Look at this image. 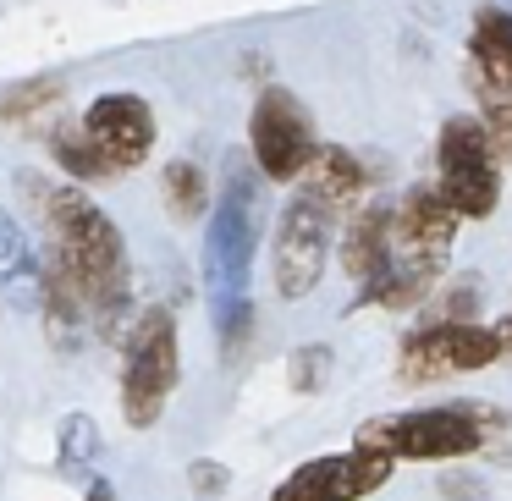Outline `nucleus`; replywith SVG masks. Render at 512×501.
<instances>
[{
    "mask_svg": "<svg viewBox=\"0 0 512 501\" xmlns=\"http://www.w3.org/2000/svg\"><path fill=\"white\" fill-rule=\"evenodd\" d=\"M45 221H50V248L67 259V270L78 276L83 298H89V314L100 331H111L127 309V243L116 232V221L78 188L45 193Z\"/></svg>",
    "mask_w": 512,
    "mask_h": 501,
    "instance_id": "1",
    "label": "nucleus"
},
{
    "mask_svg": "<svg viewBox=\"0 0 512 501\" xmlns=\"http://www.w3.org/2000/svg\"><path fill=\"white\" fill-rule=\"evenodd\" d=\"M254 171H248L243 155H232L221 199H215L210 226H204V287H210L215 309L232 298H248V265H254L259 215H265V188H259Z\"/></svg>",
    "mask_w": 512,
    "mask_h": 501,
    "instance_id": "2",
    "label": "nucleus"
},
{
    "mask_svg": "<svg viewBox=\"0 0 512 501\" xmlns=\"http://www.w3.org/2000/svg\"><path fill=\"white\" fill-rule=\"evenodd\" d=\"M496 413L479 402H446V408H408V413H380V419L358 424L353 441L375 446L386 457H413V463H446V457H468L485 446V430Z\"/></svg>",
    "mask_w": 512,
    "mask_h": 501,
    "instance_id": "3",
    "label": "nucleus"
},
{
    "mask_svg": "<svg viewBox=\"0 0 512 501\" xmlns=\"http://www.w3.org/2000/svg\"><path fill=\"white\" fill-rule=\"evenodd\" d=\"M177 375H182V342H177V314L171 309H144L138 325L127 331L122 342V419L133 430H149L160 424L171 391H177Z\"/></svg>",
    "mask_w": 512,
    "mask_h": 501,
    "instance_id": "4",
    "label": "nucleus"
},
{
    "mask_svg": "<svg viewBox=\"0 0 512 501\" xmlns=\"http://www.w3.org/2000/svg\"><path fill=\"white\" fill-rule=\"evenodd\" d=\"M435 166L441 182L435 188L452 199V210L463 221H490L501 204V155L490 144V127L479 116H452L441 127V144H435Z\"/></svg>",
    "mask_w": 512,
    "mask_h": 501,
    "instance_id": "5",
    "label": "nucleus"
},
{
    "mask_svg": "<svg viewBox=\"0 0 512 501\" xmlns=\"http://www.w3.org/2000/svg\"><path fill=\"white\" fill-rule=\"evenodd\" d=\"M501 358V336L474 320H430L402 342L397 375L402 380H446V375H474Z\"/></svg>",
    "mask_w": 512,
    "mask_h": 501,
    "instance_id": "6",
    "label": "nucleus"
},
{
    "mask_svg": "<svg viewBox=\"0 0 512 501\" xmlns=\"http://www.w3.org/2000/svg\"><path fill=\"white\" fill-rule=\"evenodd\" d=\"M248 149H254L259 177L270 182H298L303 166L314 160V122L303 111V100H292L287 89H265L248 116Z\"/></svg>",
    "mask_w": 512,
    "mask_h": 501,
    "instance_id": "7",
    "label": "nucleus"
},
{
    "mask_svg": "<svg viewBox=\"0 0 512 501\" xmlns=\"http://www.w3.org/2000/svg\"><path fill=\"white\" fill-rule=\"evenodd\" d=\"M325 254H331V210L314 193H292V204L276 221V292L287 303L309 298L325 276Z\"/></svg>",
    "mask_w": 512,
    "mask_h": 501,
    "instance_id": "8",
    "label": "nucleus"
},
{
    "mask_svg": "<svg viewBox=\"0 0 512 501\" xmlns=\"http://www.w3.org/2000/svg\"><path fill=\"white\" fill-rule=\"evenodd\" d=\"M391 463H397V457L353 441L347 452H331V457H314V463L292 468V474L270 490V501H364L391 479Z\"/></svg>",
    "mask_w": 512,
    "mask_h": 501,
    "instance_id": "9",
    "label": "nucleus"
},
{
    "mask_svg": "<svg viewBox=\"0 0 512 501\" xmlns=\"http://www.w3.org/2000/svg\"><path fill=\"white\" fill-rule=\"evenodd\" d=\"M83 133L94 138V149H100L116 166V177H122V171L144 166L149 149H155V111H149V100H138V94H100V100L83 111Z\"/></svg>",
    "mask_w": 512,
    "mask_h": 501,
    "instance_id": "10",
    "label": "nucleus"
},
{
    "mask_svg": "<svg viewBox=\"0 0 512 501\" xmlns=\"http://www.w3.org/2000/svg\"><path fill=\"white\" fill-rule=\"evenodd\" d=\"M457 226H463V215L452 210V199L441 188H408V199L397 204V254L446 265Z\"/></svg>",
    "mask_w": 512,
    "mask_h": 501,
    "instance_id": "11",
    "label": "nucleus"
},
{
    "mask_svg": "<svg viewBox=\"0 0 512 501\" xmlns=\"http://www.w3.org/2000/svg\"><path fill=\"white\" fill-rule=\"evenodd\" d=\"M397 254V210H380V204H358L347 215V232H342V270L364 287L369 276L391 265Z\"/></svg>",
    "mask_w": 512,
    "mask_h": 501,
    "instance_id": "12",
    "label": "nucleus"
},
{
    "mask_svg": "<svg viewBox=\"0 0 512 501\" xmlns=\"http://www.w3.org/2000/svg\"><path fill=\"white\" fill-rule=\"evenodd\" d=\"M298 188H303V193H314V199H320L331 215H342V210H353V204L364 199L369 171L358 166V155H353V149L320 144V149H314V160L303 166Z\"/></svg>",
    "mask_w": 512,
    "mask_h": 501,
    "instance_id": "13",
    "label": "nucleus"
},
{
    "mask_svg": "<svg viewBox=\"0 0 512 501\" xmlns=\"http://www.w3.org/2000/svg\"><path fill=\"white\" fill-rule=\"evenodd\" d=\"M39 276H45V259H34L28 248V232L0 210V287L17 292V298H39Z\"/></svg>",
    "mask_w": 512,
    "mask_h": 501,
    "instance_id": "14",
    "label": "nucleus"
},
{
    "mask_svg": "<svg viewBox=\"0 0 512 501\" xmlns=\"http://www.w3.org/2000/svg\"><path fill=\"white\" fill-rule=\"evenodd\" d=\"M468 61H479V67L512 78V6L490 0V6L474 12V56Z\"/></svg>",
    "mask_w": 512,
    "mask_h": 501,
    "instance_id": "15",
    "label": "nucleus"
},
{
    "mask_svg": "<svg viewBox=\"0 0 512 501\" xmlns=\"http://www.w3.org/2000/svg\"><path fill=\"white\" fill-rule=\"evenodd\" d=\"M50 155H56V166L67 171L72 182H105V177H116V166L111 160L100 155V149H94V138L83 133H56L50 138Z\"/></svg>",
    "mask_w": 512,
    "mask_h": 501,
    "instance_id": "16",
    "label": "nucleus"
},
{
    "mask_svg": "<svg viewBox=\"0 0 512 501\" xmlns=\"http://www.w3.org/2000/svg\"><path fill=\"white\" fill-rule=\"evenodd\" d=\"M160 188H166V204L177 221H199L204 210H210V188H204V171L193 166V160H171L166 171H160Z\"/></svg>",
    "mask_w": 512,
    "mask_h": 501,
    "instance_id": "17",
    "label": "nucleus"
},
{
    "mask_svg": "<svg viewBox=\"0 0 512 501\" xmlns=\"http://www.w3.org/2000/svg\"><path fill=\"white\" fill-rule=\"evenodd\" d=\"M325 380H331V347H325V342H303V347H292L287 386L298 391V397H314V391H325Z\"/></svg>",
    "mask_w": 512,
    "mask_h": 501,
    "instance_id": "18",
    "label": "nucleus"
},
{
    "mask_svg": "<svg viewBox=\"0 0 512 501\" xmlns=\"http://www.w3.org/2000/svg\"><path fill=\"white\" fill-rule=\"evenodd\" d=\"M94 452H100V424H94L89 413H67V419H61V463L83 468Z\"/></svg>",
    "mask_w": 512,
    "mask_h": 501,
    "instance_id": "19",
    "label": "nucleus"
},
{
    "mask_svg": "<svg viewBox=\"0 0 512 501\" xmlns=\"http://www.w3.org/2000/svg\"><path fill=\"white\" fill-rule=\"evenodd\" d=\"M215 331H221V353L237 358L248 347V336H254V303L248 298H232L215 309Z\"/></svg>",
    "mask_w": 512,
    "mask_h": 501,
    "instance_id": "20",
    "label": "nucleus"
},
{
    "mask_svg": "<svg viewBox=\"0 0 512 501\" xmlns=\"http://www.w3.org/2000/svg\"><path fill=\"white\" fill-rule=\"evenodd\" d=\"M56 100H61V83L39 78V83H23V89L0 94V116H6V122H23V116H39L45 105H56Z\"/></svg>",
    "mask_w": 512,
    "mask_h": 501,
    "instance_id": "21",
    "label": "nucleus"
},
{
    "mask_svg": "<svg viewBox=\"0 0 512 501\" xmlns=\"http://www.w3.org/2000/svg\"><path fill=\"white\" fill-rule=\"evenodd\" d=\"M474 298H479V281H457L441 298V314H435V320H474Z\"/></svg>",
    "mask_w": 512,
    "mask_h": 501,
    "instance_id": "22",
    "label": "nucleus"
},
{
    "mask_svg": "<svg viewBox=\"0 0 512 501\" xmlns=\"http://www.w3.org/2000/svg\"><path fill=\"white\" fill-rule=\"evenodd\" d=\"M188 479H193V496H221V490L232 485L226 463H210V457H204V463H193V468H188Z\"/></svg>",
    "mask_w": 512,
    "mask_h": 501,
    "instance_id": "23",
    "label": "nucleus"
},
{
    "mask_svg": "<svg viewBox=\"0 0 512 501\" xmlns=\"http://www.w3.org/2000/svg\"><path fill=\"white\" fill-rule=\"evenodd\" d=\"M485 127H490V144H496L501 166H512V105H501V111H490V116H485Z\"/></svg>",
    "mask_w": 512,
    "mask_h": 501,
    "instance_id": "24",
    "label": "nucleus"
},
{
    "mask_svg": "<svg viewBox=\"0 0 512 501\" xmlns=\"http://www.w3.org/2000/svg\"><path fill=\"white\" fill-rule=\"evenodd\" d=\"M446 490H452V496H468V501H479V496H485L479 485H463V479H446Z\"/></svg>",
    "mask_w": 512,
    "mask_h": 501,
    "instance_id": "25",
    "label": "nucleus"
},
{
    "mask_svg": "<svg viewBox=\"0 0 512 501\" xmlns=\"http://www.w3.org/2000/svg\"><path fill=\"white\" fill-rule=\"evenodd\" d=\"M89 501H116V490L105 479H89Z\"/></svg>",
    "mask_w": 512,
    "mask_h": 501,
    "instance_id": "26",
    "label": "nucleus"
},
{
    "mask_svg": "<svg viewBox=\"0 0 512 501\" xmlns=\"http://www.w3.org/2000/svg\"><path fill=\"white\" fill-rule=\"evenodd\" d=\"M496 336H501V353H512V314L496 325Z\"/></svg>",
    "mask_w": 512,
    "mask_h": 501,
    "instance_id": "27",
    "label": "nucleus"
},
{
    "mask_svg": "<svg viewBox=\"0 0 512 501\" xmlns=\"http://www.w3.org/2000/svg\"><path fill=\"white\" fill-rule=\"evenodd\" d=\"M501 6H512V0H501Z\"/></svg>",
    "mask_w": 512,
    "mask_h": 501,
    "instance_id": "28",
    "label": "nucleus"
}]
</instances>
